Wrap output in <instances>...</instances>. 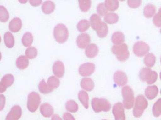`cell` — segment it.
I'll return each instance as SVG.
<instances>
[{
	"label": "cell",
	"instance_id": "obj_1",
	"mask_svg": "<svg viewBox=\"0 0 161 120\" xmlns=\"http://www.w3.org/2000/svg\"><path fill=\"white\" fill-rule=\"evenodd\" d=\"M53 34L55 41L59 44L66 42L69 36L68 28L63 24H58L55 26Z\"/></svg>",
	"mask_w": 161,
	"mask_h": 120
},
{
	"label": "cell",
	"instance_id": "obj_2",
	"mask_svg": "<svg viewBox=\"0 0 161 120\" xmlns=\"http://www.w3.org/2000/svg\"><path fill=\"white\" fill-rule=\"evenodd\" d=\"M111 52L115 55L118 61L125 62L130 57V52L128 46L125 44L114 45L111 48Z\"/></svg>",
	"mask_w": 161,
	"mask_h": 120
},
{
	"label": "cell",
	"instance_id": "obj_3",
	"mask_svg": "<svg viewBox=\"0 0 161 120\" xmlns=\"http://www.w3.org/2000/svg\"><path fill=\"white\" fill-rule=\"evenodd\" d=\"M91 106L96 113L101 112H108L110 110L111 105L109 101L104 98H94L91 101Z\"/></svg>",
	"mask_w": 161,
	"mask_h": 120
},
{
	"label": "cell",
	"instance_id": "obj_4",
	"mask_svg": "<svg viewBox=\"0 0 161 120\" xmlns=\"http://www.w3.org/2000/svg\"><path fill=\"white\" fill-rule=\"evenodd\" d=\"M123 97V105L125 109L129 110L133 107L135 102V96L133 90L128 86L123 87L121 91Z\"/></svg>",
	"mask_w": 161,
	"mask_h": 120
},
{
	"label": "cell",
	"instance_id": "obj_5",
	"mask_svg": "<svg viewBox=\"0 0 161 120\" xmlns=\"http://www.w3.org/2000/svg\"><path fill=\"white\" fill-rule=\"evenodd\" d=\"M148 106V102L143 95H138L135 101L133 115L136 118H140Z\"/></svg>",
	"mask_w": 161,
	"mask_h": 120
},
{
	"label": "cell",
	"instance_id": "obj_6",
	"mask_svg": "<svg viewBox=\"0 0 161 120\" xmlns=\"http://www.w3.org/2000/svg\"><path fill=\"white\" fill-rule=\"evenodd\" d=\"M41 102L40 95L35 92H30L28 96L27 107L29 111L34 112L36 111Z\"/></svg>",
	"mask_w": 161,
	"mask_h": 120
},
{
	"label": "cell",
	"instance_id": "obj_7",
	"mask_svg": "<svg viewBox=\"0 0 161 120\" xmlns=\"http://www.w3.org/2000/svg\"><path fill=\"white\" fill-rule=\"evenodd\" d=\"M149 51L150 47L144 42H137L133 45V52L135 55L139 57L145 56L148 53Z\"/></svg>",
	"mask_w": 161,
	"mask_h": 120
},
{
	"label": "cell",
	"instance_id": "obj_8",
	"mask_svg": "<svg viewBox=\"0 0 161 120\" xmlns=\"http://www.w3.org/2000/svg\"><path fill=\"white\" fill-rule=\"evenodd\" d=\"M95 70V65L93 62H85L79 68V73L82 77H88L92 75Z\"/></svg>",
	"mask_w": 161,
	"mask_h": 120
},
{
	"label": "cell",
	"instance_id": "obj_9",
	"mask_svg": "<svg viewBox=\"0 0 161 120\" xmlns=\"http://www.w3.org/2000/svg\"><path fill=\"white\" fill-rule=\"evenodd\" d=\"M112 113L114 116L115 120H125V108L121 102H117L113 106Z\"/></svg>",
	"mask_w": 161,
	"mask_h": 120
},
{
	"label": "cell",
	"instance_id": "obj_10",
	"mask_svg": "<svg viewBox=\"0 0 161 120\" xmlns=\"http://www.w3.org/2000/svg\"><path fill=\"white\" fill-rule=\"evenodd\" d=\"M113 80L115 83L119 87H123L127 84L128 78L127 76L122 71H117L113 76Z\"/></svg>",
	"mask_w": 161,
	"mask_h": 120
},
{
	"label": "cell",
	"instance_id": "obj_11",
	"mask_svg": "<svg viewBox=\"0 0 161 120\" xmlns=\"http://www.w3.org/2000/svg\"><path fill=\"white\" fill-rule=\"evenodd\" d=\"M22 110L21 107L15 105L12 108L7 115L5 120H19L21 117Z\"/></svg>",
	"mask_w": 161,
	"mask_h": 120
},
{
	"label": "cell",
	"instance_id": "obj_12",
	"mask_svg": "<svg viewBox=\"0 0 161 120\" xmlns=\"http://www.w3.org/2000/svg\"><path fill=\"white\" fill-rule=\"evenodd\" d=\"M91 38L89 35L86 33L80 34L77 37V44L80 49H84L89 45Z\"/></svg>",
	"mask_w": 161,
	"mask_h": 120
},
{
	"label": "cell",
	"instance_id": "obj_13",
	"mask_svg": "<svg viewBox=\"0 0 161 120\" xmlns=\"http://www.w3.org/2000/svg\"><path fill=\"white\" fill-rule=\"evenodd\" d=\"M53 71L55 77L61 78L64 76L65 72L64 64L60 61H57L53 65Z\"/></svg>",
	"mask_w": 161,
	"mask_h": 120
},
{
	"label": "cell",
	"instance_id": "obj_14",
	"mask_svg": "<svg viewBox=\"0 0 161 120\" xmlns=\"http://www.w3.org/2000/svg\"><path fill=\"white\" fill-rule=\"evenodd\" d=\"M22 27V22L19 18H14L10 21L9 24V29L12 32H18Z\"/></svg>",
	"mask_w": 161,
	"mask_h": 120
},
{
	"label": "cell",
	"instance_id": "obj_15",
	"mask_svg": "<svg viewBox=\"0 0 161 120\" xmlns=\"http://www.w3.org/2000/svg\"><path fill=\"white\" fill-rule=\"evenodd\" d=\"M40 112L43 116L49 118L53 114L54 110L52 105L47 102H45L40 106Z\"/></svg>",
	"mask_w": 161,
	"mask_h": 120
},
{
	"label": "cell",
	"instance_id": "obj_16",
	"mask_svg": "<svg viewBox=\"0 0 161 120\" xmlns=\"http://www.w3.org/2000/svg\"><path fill=\"white\" fill-rule=\"evenodd\" d=\"M102 22L99 16L96 14H93L90 18V25L92 29L96 31L101 27Z\"/></svg>",
	"mask_w": 161,
	"mask_h": 120
},
{
	"label": "cell",
	"instance_id": "obj_17",
	"mask_svg": "<svg viewBox=\"0 0 161 120\" xmlns=\"http://www.w3.org/2000/svg\"><path fill=\"white\" fill-rule=\"evenodd\" d=\"M85 54L89 58L92 59L97 56L99 52V48L95 44H90L86 48Z\"/></svg>",
	"mask_w": 161,
	"mask_h": 120
},
{
	"label": "cell",
	"instance_id": "obj_18",
	"mask_svg": "<svg viewBox=\"0 0 161 120\" xmlns=\"http://www.w3.org/2000/svg\"><path fill=\"white\" fill-rule=\"evenodd\" d=\"M80 85L83 90L89 92L92 91L95 87L94 82L92 79L89 78H85L82 79Z\"/></svg>",
	"mask_w": 161,
	"mask_h": 120
},
{
	"label": "cell",
	"instance_id": "obj_19",
	"mask_svg": "<svg viewBox=\"0 0 161 120\" xmlns=\"http://www.w3.org/2000/svg\"><path fill=\"white\" fill-rule=\"evenodd\" d=\"M55 9V4L52 1L47 0L44 2L42 5V9L43 12L47 15L52 14Z\"/></svg>",
	"mask_w": 161,
	"mask_h": 120
},
{
	"label": "cell",
	"instance_id": "obj_20",
	"mask_svg": "<svg viewBox=\"0 0 161 120\" xmlns=\"http://www.w3.org/2000/svg\"><path fill=\"white\" fill-rule=\"evenodd\" d=\"M158 90L156 85L148 86L145 90V95L148 100L155 99L158 94Z\"/></svg>",
	"mask_w": 161,
	"mask_h": 120
},
{
	"label": "cell",
	"instance_id": "obj_21",
	"mask_svg": "<svg viewBox=\"0 0 161 120\" xmlns=\"http://www.w3.org/2000/svg\"><path fill=\"white\" fill-rule=\"evenodd\" d=\"M29 60L26 56L21 55L17 59L16 65L17 68L20 70L26 69L29 65Z\"/></svg>",
	"mask_w": 161,
	"mask_h": 120
},
{
	"label": "cell",
	"instance_id": "obj_22",
	"mask_svg": "<svg viewBox=\"0 0 161 120\" xmlns=\"http://www.w3.org/2000/svg\"><path fill=\"white\" fill-rule=\"evenodd\" d=\"M4 43L5 46L9 49H11L15 45V39L12 32H7L4 36Z\"/></svg>",
	"mask_w": 161,
	"mask_h": 120
},
{
	"label": "cell",
	"instance_id": "obj_23",
	"mask_svg": "<svg viewBox=\"0 0 161 120\" xmlns=\"http://www.w3.org/2000/svg\"><path fill=\"white\" fill-rule=\"evenodd\" d=\"M125 37L124 34L120 31L115 32L112 34L111 42L114 45H120L123 44L125 42Z\"/></svg>",
	"mask_w": 161,
	"mask_h": 120
},
{
	"label": "cell",
	"instance_id": "obj_24",
	"mask_svg": "<svg viewBox=\"0 0 161 120\" xmlns=\"http://www.w3.org/2000/svg\"><path fill=\"white\" fill-rule=\"evenodd\" d=\"M78 98L82 103L84 107L87 109L89 108V96L88 93L85 91H80L78 93Z\"/></svg>",
	"mask_w": 161,
	"mask_h": 120
},
{
	"label": "cell",
	"instance_id": "obj_25",
	"mask_svg": "<svg viewBox=\"0 0 161 120\" xmlns=\"http://www.w3.org/2000/svg\"><path fill=\"white\" fill-rule=\"evenodd\" d=\"M156 9L154 5L148 4L147 5L143 10V15L147 18L153 17L156 14Z\"/></svg>",
	"mask_w": 161,
	"mask_h": 120
},
{
	"label": "cell",
	"instance_id": "obj_26",
	"mask_svg": "<svg viewBox=\"0 0 161 120\" xmlns=\"http://www.w3.org/2000/svg\"><path fill=\"white\" fill-rule=\"evenodd\" d=\"M104 21L110 25L116 24L119 20V16L114 12H109L105 16Z\"/></svg>",
	"mask_w": 161,
	"mask_h": 120
},
{
	"label": "cell",
	"instance_id": "obj_27",
	"mask_svg": "<svg viewBox=\"0 0 161 120\" xmlns=\"http://www.w3.org/2000/svg\"><path fill=\"white\" fill-rule=\"evenodd\" d=\"M33 42V36L30 32H25L22 38V43L25 47H29Z\"/></svg>",
	"mask_w": 161,
	"mask_h": 120
},
{
	"label": "cell",
	"instance_id": "obj_28",
	"mask_svg": "<svg viewBox=\"0 0 161 120\" xmlns=\"http://www.w3.org/2000/svg\"><path fill=\"white\" fill-rule=\"evenodd\" d=\"M105 5L109 11L114 12L119 8L118 0H105Z\"/></svg>",
	"mask_w": 161,
	"mask_h": 120
},
{
	"label": "cell",
	"instance_id": "obj_29",
	"mask_svg": "<svg viewBox=\"0 0 161 120\" xmlns=\"http://www.w3.org/2000/svg\"><path fill=\"white\" fill-rule=\"evenodd\" d=\"M156 58L152 53H148L145 56L143 60L144 64L148 68L153 67L156 63Z\"/></svg>",
	"mask_w": 161,
	"mask_h": 120
},
{
	"label": "cell",
	"instance_id": "obj_30",
	"mask_svg": "<svg viewBox=\"0 0 161 120\" xmlns=\"http://www.w3.org/2000/svg\"><path fill=\"white\" fill-rule=\"evenodd\" d=\"M14 81H15V78L13 75L8 74L3 76L0 82L3 84L6 87L8 88L11 86L14 83Z\"/></svg>",
	"mask_w": 161,
	"mask_h": 120
},
{
	"label": "cell",
	"instance_id": "obj_31",
	"mask_svg": "<svg viewBox=\"0 0 161 120\" xmlns=\"http://www.w3.org/2000/svg\"><path fill=\"white\" fill-rule=\"evenodd\" d=\"M38 89L39 92L43 94H49L53 90H52L44 80H42L38 85Z\"/></svg>",
	"mask_w": 161,
	"mask_h": 120
},
{
	"label": "cell",
	"instance_id": "obj_32",
	"mask_svg": "<svg viewBox=\"0 0 161 120\" xmlns=\"http://www.w3.org/2000/svg\"><path fill=\"white\" fill-rule=\"evenodd\" d=\"M80 9L83 12H87L91 7V0H78Z\"/></svg>",
	"mask_w": 161,
	"mask_h": 120
},
{
	"label": "cell",
	"instance_id": "obj_33",
	"mask_svg": "<svg viewBox=\"0 0 161 120\" xmlns=\"http://www.w3.org/2000/svg\"><path fill=\"white\" fill-rule=\"evenodd\" d=\"M65 108L66 110L69 112H75L78 111L79 107L78 104L74 100H69L65 104Z\"/></svg>",
	"mask_w": 161,
	"mask_h": 120
},
{
	"label": "cell",
	"instance_id": "obj_34",
	"mask_svg": "<svg viewBox=\"0 0 161 120\" xmlns=\"http://www.w3.org/2000/svg\"><path fill=\"white\" fill-rule=\"evenodd\" d=\"M47 84L52 90H53L57 89L59 86L60 81L57 77L52 76L48 79Z\"/></svg>",
	"mask_w": 161,
	"mask_h": 120
},
{
	"label": "cell",
	"instance_id": "obj_35",
	"mask_svg": "<svg viewBox=\"0 0 161 120\" xmlns=\"http://www.w3.org/2000/svg\"><path fill=\"white\" fill-rule=\"evenodd\" d=\"M152 70L150 68H143L140 70L139 78L141 81L146 82Z\"/></svg>",
	"mask_w": 161,
	"mask_h": 120
},
{
	"label": "cell",
	"instance_id": "obj_36",
	"mask_svg": "<svg viewBox=\"0 0 161 120\" xmlns=\"http://www.w3.org/2000/svg\"><path fill=\"white\" fill-rule=\"evenodd\" d=\"M90 26V22L88 20H80L77 24V29L80 32H85L89 29Z\"/></svg>",
	"mask_w": 161,
	"mask_h": 120
},
{
	"label": "cell",
	"instance_id": "obj_37",
	"mask_svg": "<svg viewBox=\"0 0 161 120\" xmlns=\"http://www.w3.org/2000/svg\"><path fill=\"white\" fill-rule=\"evenodd\" d=\"M108 32V26L105 22H103L101 27L97 31H96L97 36L100 38H104L107 36Z\"/></svg>",
	"mask_w": 161,
	"mask_h": 120
},
{
	"label": "cell",
	"instance_id": "obj_38",
	"mask_svg": "<svg viewBox=\"0 0 161 120\" xmlns=\"http://www.w3.org/2000/svg\"><path fill=\"white\" fill-rule=\"evenodd\" d=\"M9 13L6 8L4 6L0 5V22H6L9 20Z\"/></svg>",
	"mask_w": 161,
	"mask_h": 120
},
{
	"label": "cell",
	"instance_id": "obj_39",
	"mask_svg": "<svg viewBox=\"0 0 161 120\" xmlns=\"http://www.w3.org/2000/svg\"><path fill=\"white\" fill-rule=\"evenodd\" d=\"M25 56L28 59H33L37 56L38 51L34 47H29L25 51Z\"/></svg>",
	"mask_w": 161,
	"mask_h": 120
},
{
	"label": "cell",
	"instance_id": "obj_40",
	"mask_svg": "<svg viewBox=\"0 0 161 120\" xmlns=\"http://www.w3.org/2000/svg\"><path fill=\"white\" fill-rule=\"evenodd\" d=\"M153 116L158 117L161 115V99L158 100L153 107Z\"/></svg>",
	"mask_w": 161,
	"mask_h": 120
},
{
	"label": "cell",
	"instance_id": "obj_41",
	"mask_svg": "<svg viewBox=\"0 0 161 120\" xmlns=\"http://www.w3.org/2000/svg\"><path fill=\"white\" fill-rule=\"evenodd\" d=\"M97 12L99 16H105L106 14H108V10L106 7L105 3L101 2L98 5L97 7Z\"/></svg>",
	"mask_w": 161,
	"mask_h": 120
},
{
	"label": "cell",
	"instance_id": "obj_42",
	"mask_svg": "<svg viewBox=\"0 0 161 120\" xmlns=\"http://www.w3.org/2000/svg\"><path fill=\"white\" fill-rule=\"evenodd\" d=\"M158 76V75L157 72L152 71L151 72V74H150V76H148V78L146 81V82L148 85L153 84V83L156 82V81L157 80Z\"/></svg>",
	"mask_w": 161,
	"mask_h": 120
},
{
	"label": "cell",
	"instance_id": "obj_43",
	"mask_svg": "<svg viewBox=\"0 0 161 120\" xmlns=\"http://www.w3.org/2000/svg\"><path fill=\"white\" fill-rule=\"evenodd\" d=\"M142 0H127V5L132 9H136L142 4Z\"/></svg>",
	"mask_w": 161,
	"mask_h": 120
},
{
	"label": "cell",
	"instance_id": "obj_44",
	"mask_svg": "<svg viewBox=\"0 0 161 120\" xmlns=\"http://www.w3.org/2000/svg\"><path fill=\"white\" fill-rule=\"evenodd\" d=\"M153 22L154 25L157 27H161V15L158 13L154 15L153 19Z\"/></svg>",
	"mask_w": 161,
	"mask_h": 120
},
{
	"label": "cell",
	"instance_id": "obj_45",
	"mask_svg": "<svg viewBox=\"0 0 161 120\" xmlns=\"http://www.w3.org/2000/svg\"><path fill=\"white\" fill-rule=\"evenodd\" d=\"M6 104V98L5 96L3 94H0V111L4 109Z\"/></svg>",
	"mask_w": 161,
	"mask_h": 120
},
{
	"label": "cell",
	"instance_id": "obj_46",
	"mask_svg": "<svg viewBox=\"0 0 161 120\" xmlns=\"http://www.w3.org/2000/svg\"><path fill=\"white\" fill-rule=\"evenodd\" d=\"M30 5L33 7L39 6L42 5V0H28Z\"/></svg>",
	"mask_w": 161,
	"mask_h": 120
},
{
	"label": "cell",
	"instance_id": "obj_47",
	"mask_svg": "<svg viewBox=\"0 0 161 120\" xmlns=\"http://www.w3.org/2000/svg\"><path fill=\"white\" fill-rule=\"evenodd\" d=\"M63 117L64 120H75L73 115L69 112H65L63 115Z\"/></svg>",
	"mask_w": 161,
	"mask_h": 120
},
{
	"label": "cell",
	"instance_id": "obj_48",
	"mask_svg": "<svg viewBox=\"0 0 161 120\" xmlns=\"http://www.w3.org/2000/svg\"><path fill=\"white\" fill-rule=\"evenodd\" d=\"M7 88L3 84H2L1 82H0V94L5 92L6 91Z\"/></svg>",
	"mask_w": 161,
	"mask_h": 120
},
{
	"label": "cell",
	"instance_id": "obj_49",
	"mask_svg": "<svg viewBox=\"0 0 161 120\" xmlns=\"http://www.w3.org/2000/svg\"><path fill=\"white\" fill-rule=\"evenodd\" d=\"M51 120H62V118L59 116V115L55 114V115H53Z\"/></svg>",
	"mask_w": 161,
	"mask_h": 120
},
{
	"label": "cell",
	"instance_id": "obj_50",
	"mask_svg": "<svg viewBox=\"0 0 161 120\" xmlns=\"http://www.w3.org/2000/svg\"><path fill=\"white\" fill-rule=\"evenodd\" d=\"M28 1V0H18V1L19 2L22 4H26Z\"/></svg>",
	"mask_w": 161,
	"mask_h": 120
},
{
	"label": "cell",
	"instance_id": "obj_51",
	"mask_svg": "<svg viewBox=\"0 0 161 120\" xmlns=\"http://www.w3.org/2000/svg\"><path fill=\"white\" fill-rule=\"evenodd\" d=\"M158 13H159V14H161V7L160 8V9L158 10Z\"/></svg>",
	"mask_w": 161,
	"mask_h": 120
},
{
	"label": "cell",
	"instance_id": "obj_52",
	"mask_svg": "<svg viewBox=\"0 0 161 120\" xmlns=\"http://www.w3.org/2000/svg\"><path fill=\"white\" fill-rule=\"evenodd\" d=\"M2 59V54L1 52H0V61H1V60Z\"/></svg>",
	"mask_w": 161,
	"mask_h": 120
},
{
	"label": "cell",
	"instance_id": "obj_53",
	"mask_svg": "<svg viewBox=\"0 0 161 120\" xmlns=\"http://www.w3.org/2000/svg\"><path fill=\"white\" fill-rule=\"evenodd\" d=\"M1 42V36H0V43Z\"/></svg>",
	"mask_w": 161,
	"mask_h": 120
},
{
	"label": "cell",
	"instance_id": "obj_54",
	"mask_svg": "<svg viewBox=\"0 0 161 120\" xmlns=\"http://www.w3.org/2000/svg\"><path fill=\"white\" fill-rule=\"evenodd\" d=\"M120 1L123 2L125 1V0H119Z\"/></svg>",
	"mask_w": 161,
	"mask_h": 120
},
{
	"label": "cell",
	"instance_id": "obj_55",
	"mask_svg": "<svg viewBox=\"0 0 161 120\" xmlns=\"http://www.w3.org/2000/svg\"><path fill=\"white\" fill-rule=\"evenodd\" d=\"M160 79H161V72H160Z\"/></svg>",
	"mask_w": 161,
	"mask_h": 120
},
{
	"label": "cell",
	"instance_id": "obj_56",
	"mask_svg": "<svg viewBox=\"0 0 161 120\" xmlns=\"http://www.w3.org/2000/svg\"><path fill=\"white\" fill-rule=\"evenodd\" d=\"M160 32H161V30H160Z\"/></svg>",
	"mask_w": 161,
	"mask_h": 120
},
{
	"label": "cell",
	"instance_id": "obj_57",
	"mask_svg": "<svg viewBox=\"0 0 161 120\" xmlns=\"http://www.w3.org/2000/svg\"></svg>",
	"mask_w": 161,
	"mask_h": 120
},
{
	"label": "cell",
	"instance_id": "obj_58",
	"mask_svg": "<svg viewBox=\"0 0 161 120\" xmlns=\"http://www.w3.org/2000/svg\"></svg>",
	"mask_w": 161,
	"mask_h": 120
},
{
	"label": "cell",
	"instance_id": "obj_59",
	"mask_svg": "<svg viewBox=\"0 0 161 120\" xmlns=\"http://www.w3.org/2000/svg\"></svg>",
	"mask_w": 161,
	"mask_h": 120
}]
</instances>
